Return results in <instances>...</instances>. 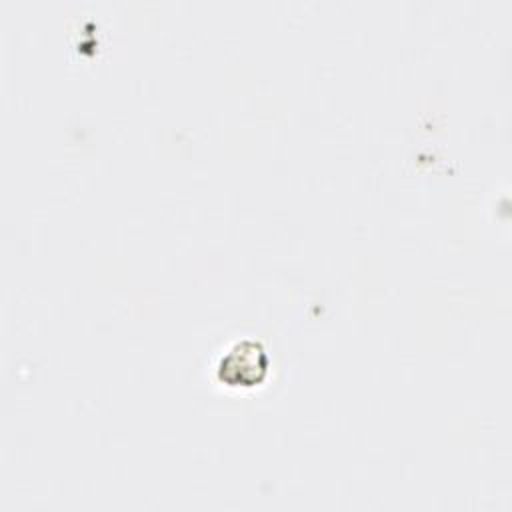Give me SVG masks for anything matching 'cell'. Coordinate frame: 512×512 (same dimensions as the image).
<instances>
[{
  "instance_id": "6da1fadb",
  "label": "cell",
  "mask_w": 512,
  "mask_h": 512,
  "mask_svg": "<svg viewBox=\"0 0 512 512\" xmlns=\"http://www.w3.org/2000/svg\"><path fill=\"white\" fill-rule=\"evenodd\" d=\"M268 358L260 344L240 342L220 362V378L228 384L252 386L264 378Z\"/></svg>"
}]
</instances>
